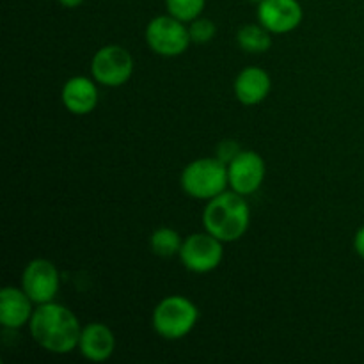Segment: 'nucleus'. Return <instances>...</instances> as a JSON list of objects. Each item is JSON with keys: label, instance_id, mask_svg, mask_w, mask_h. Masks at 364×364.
I'll use <instances>...</instances> for the list:
<instances>
[{"label": "nucleus", "instance_id": "obj_14", "mask_svg": "<svg viewBox=\"0 0 364 364\" xmlns=\"http://www.w3.org/2000/svg\"><path fill=\"white\" fill-rule=\"evenodd\" d=\"M270 89H272V78L263 68L258 66H249L242 70L233 84L237 100L242 105L247 107L258 105L263 100H267V96L270 95Z\"/></svg>", "mask_w": 364, "mask_h": 364}, {"label": "nucleus", "instance_id": "obj_20", "mask_svg": "<svg viewBox=\"0 0 364 364\" xmlns=\"http://www.w3.org/2000/svg\"><path fill=\"white\" fill-rule=\"evenodd\" d=\"M354 251L359 258L364 259V226H361L358 230L354 237Z\"/></svg>", "mask_w": 364, "mask_h": 364}, {"label": "nucleus", "instance_id": "obj_5", "mask_svg": "<svg viewBox=\"0 0 364 364\" xmlns=\"http://www.w3.org/2000/svg\"><path fill=\"white\" fill-rule=\"evenodd\" d=\"M144 36L149 50L162 57L181 55L187 52L192 43L188 25L171 16L169 13L149 20V23L146 25Z\"/></svg>", "mask_w": 364, "mask_h": 364}, {"label": "nucleus", "instance_id": "obj_11", "mask_svg": "<svg viewBox=\"0 0 364 364\" xmlns=\"http://www.w3.org/2000/svg\"><path fill=\"white\" fill-rule=\"evenodd\" d=\"M60 100L68 112L75 114V116H87L96 109L100 102L98 82L92 77H84V75L68 78L60 91Z\"/></svg>", "mask_w": 364, "mask_h": 364}, {"label": "nucleus", "instance_id": "obj_1", "mask_svg": "<svg viewBox=\"0 0 364 364\" xmlns=\"http://www.w3.org/2000/svg\"><path fill=\"white\" fill-rule=\"evenodd\" d=\"M32 338L43 350L66 355L78 348L82 326L70 308L57 302L39 304L28 322Z\"/></svg>", "mask_w": 364, "mask_h": 364}, {"label": "nucleus", "instance_id": "obj_7", "mask_svg": "<svg viewBox=\"0 0 364 364\" xmlns=\"http://www.w3.org/2000/svg\"><path fill=\"white\" fill-rule=\"evenodd\" d=\"M180 259L187 270L194 274L213 272L224 258V242L210 235L208 231L192 233L183 240Z\"/></svg>", "mask_w": 364, "mask_h": 364}, {"label": "nucleus", "instance_id": "obj_18", "mask_svg": "<svg viewBox=\"0 0 364 364\" xmlns=\"http://www.w3.org/2000/svg\"><path fill=\"white\" fill-rule=\"evenodd\" d=\"M188 32H191L192 43H198V45H206V43L212 41L215 38L217 27L212 20L208 18H196L194 21L188 23Z\"/></svg>", "mask_w": 364, "mask_h": 364}, {"label": "nucleus", "instance_id": "obj_22", "mask_svg": "<svg viewBox=\"0 0 364 364\" xmlns=\"http://www.w3.org/2000/svg\"><path fill=\"white\" fill-rule=\"evenodd\" d=\"M249 2H252V4H259V2H262V0H249Z\"/></svg>", "mask_w": 364, "mask_h": 364}, {"label": "nucleus", "instance_id": "obj_12", "mask_svg": "<svg viewBox=\"0 0 364 364\" xmlns=\"http://www.w3.org/2000/svg\"><path fill=\"white\" fill-rule=\"evenodd\" d=\"M34 302L23 288L6 287L0 291V323L11 331H18L31 322L34 315Z\"/></svg>", "mask_w": 364, "mask_h": 364}, {"label": "nucleus", "instance_id": "obj_16", "mask_svg": "<svg viewBox=\"0 0 364 364\" xmlns=\"http://www.w3.org/2000/svg\"><path fill=\"white\" fill-rule=\"evenodd\" d=\"M181 245H183V238L173 228H159L149 237V247H151L153 255L160 256V258L178 256Z\"/></svg>", "mask_w": 364, "mask_h": 364}, {"label": "nucleus", "instance_id": "obj_9", "mask_svg": "<svg viewBox=\"0 0 364 364\" xmlns=\"http://www.w3.org/2000/svg\"><path fill=\"white\" fill-rule=\"evenodd\" d=\"M267 176L265 160L259 153L252 149H242L230 164H228V178L230 188L242 196H252L259 191Z\"/></svg>", "mask_w": 364, "mask_h": 364}, {"label": "nucleus", "instance_id": "obj_10", "mask_svg": "<svg viewBox=\"0 0 364 364\" xmlns=\"http://www.w3.org/2000/svg\"><path fill=\"white\" fill-rule=\"evenodd\" d=\"M304 9L299 0H262L258 21L272 34H288L302 23Z\"/></svg>", "mask_w": 364, "mask_h": 364}, {"label": "nucleus", "instance_id": "obj_17", "mask_svg": "<svg viewBox=\"0 0 364 364\" xmlns=\"http://www.w3.org/2000/svg\"><path fill=\"white\" fill-rule=\"evenodd\" d=\"M206 0H166V9L171 16L191 23L205 11Z\"/></svg>", "mask_w": 364, "mask_h": 364}, {"label": "nucleus", "instance_id": "obj_15", "mask_svg": "<svg viewBox=\"0 0 364 364\" xmlns=\"http://www.w3.org/2000/svg\"><path fill=\"white\" fill-rule=\"evenodd\" d=\"M237 43L247 53H265L272 46V32L262 23H247L238 28Z\"/></svg>", "mask_w": 364, "mask_h": 364}, {"label": "nucleus", "instance_id": "obj_8", "mask_svg": "<svg viewBox=\"0 0 364 364\" xmlns=\"http://www.w3.org/2000/svg\"><path fill=\"white\" fill-rule=\"evenodd\" d=\"M21 288L36 306L55 301L60 288L59 270L50 259H32L21 274Z\"/></svg>", "mask_w": 364, "mask_h": 364}, {"label": "nucleus", "instance_id": "obj_2", "mask_svg": "<svg viewBox=\"0 0 364 364\" xmlns=\"http://www.w3.org/2000/svg\"><path fill=\"white\" fill-rule=\"evenodd\" d=\"M249 224H251V208L247 199L231 188L210 199L203 212L205 231L224 244L240 240L247 233Z\"/></svg>", "mask_w": 364, "mask_h": 364}, {"label": "nucleus", "instance_id": "obj_6", "mask_svg": "<svg viewBox=\"0 0 364 364\" xmlns=\"http://www.w3.org/2000/svg\"><path fill=\"white\" fill-rule=\"evenodd\" d=\"M134 68V57L124 46L107 45L92 55L91 77L105 87H121L132 78Z\"/></svg>", "mask_w": 364, "mask_h": 364}, {"label": "nucleus", "instance_id": "obj_19", "mask_svg": "<svg viewBox=\"0 0 364 364\" xmlns=\"http://www.w3.org/2000/svg\"><path fill=\"white\" fill-rule=\"evenodd\" d=\"M240 151L242 148L235 141H223L219 146H217L215 156L220 160V162H224L228 166V164H230Z\"/></svg>", "mask_w": 364, "mask_h": 364}, {"label": "nucleus", "instance_id": "obj_13", "mask_svg": "<svg viewBox=\"0 0 364 364\" xmlns=\"http://www.w3.org/2000/svg\"><path fill=\"white\" fill-rule=\"evenodd\" d=\"M78 350L87 361L105 363L116 350V336L112 329L102 322H91L82 327Z\"/></svg>", "mask_w": 364, "mask_h": 364}, {"label": "nucleus", "instance_id": "obj_21", "mask_svg": "<svg viewBox=\"0 0 364 364\" xmlns=\"http://www.w3.org/2000/svg\"><path fill=\"white\" fill-rule=\"evenodd\" d=\"M57 2L63 7H66V9H77V7H80L85 0H57Z\"/></svg>", "mask_w": 364, "mask_h": 364}, {"label": "nucleus", "instance_id": "obj_3", "mask_svg": "<svg viewBox=\"0 0 364 364\" xmlns=\"http://www.w3.org/2000/svg\"><path fill=\"white\" fill-rule=\"evenodd\" d=\"M180 185L185 194L191 196L192 199L210 201L230 187L228 166L217 156L192 160L181 171Z\"/></svg>", "mask_w": 364, "mask_h": 364}, {"label": "nucleus", "instance_id": "obj_4", "mask_svg": "<svg viewBox=\"0 0 364 364\" xmlns=\"http://www.w3.org/2000/svg\"><path fill=\"white\" fill-rule=\"evenodd\" d=\"M199 320V309L183 295H169L153 309L151 326L160 338L169 341L183 340L194 331Z\"/></svg>", "mask_w": 364, "mask_h": 364}]
</instances>
